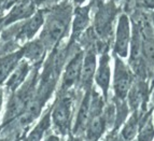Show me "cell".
<instances>
[{
	"mask_svg": "<svg viewBox=\"0 0 154 141\" xmlns=\"http://www.w3.org/2000/svg\"><path fill=\"white\" fill-rule=\"evenodd\" d=\"M71 16V5L65 2L56 5L44 16V23L38 39L48 51L55 48L65 37L69 29Z\"/></svg>",
	"mask_w": 154,
	"mask_h": 141,
	"instance_id": "cell-1",
	"label": "cell"
},
{
	"mask_svg": "<svg viewBox=\"0 0 154 141\" xmlns=\"http://www.w3.org/2000/svg\"><path fill=\"white\" fill-rule=\"evenodd\" d=\"M72 108H73L72 97L66 95V93H62V95L56 98L55 103L52 106V110L50 113L51 125L59 135L64 136L70 130Z\"/></svg>",
	"mask_w": 154,
	"mask_h": 141,
	"instance_id": "cell-2",
	"label": "cell"
},
{
	"mask_svg": "<svg viewBox=\"0 0 154 141\" xmlns=\"http://www.w3.org/2000/svg\"><path fill=\"white\" fill-rule=\"evenodd\" d=\"M44 23V14L42 11H37L32 16L25 20L21 25L18 26L17 30L13 31L11 29V33L9 36L3 35L2 38L5 42L15 41L16 43H26L31 41L38 31L41 29Z\"/></svg>",
	"mask_w": 154,
	"mask_h": 141,
	"instance_id": "cell-3",
	"label": "cell"
},
{
	"mask_svg": "<svg viewBox=\"0 0 154 141\" xmlns=\"http://www.w3.org/2000/svg\"><path fill=\"white\" fill-rule=\"evenodd\" d=\"M116 13V5L113 1H109L107 3L103 2L98 5L97 11L95 13L94 25H95V31L97 36L103 41H106L111 37Z\"/></svg>",
	"mask_w": 154,
	"mask_h": 141,
	"instance_id": "cell-4",
	"label": "cell"
},
{
	"mask_svg": "<svg viewBox=\"0 0 154 141\" xmlns=\"http://www.w3.org/2000/svg\"><path fill=\"white\" fill-rule=\"evenodd\" d=\"M114 60L116 63L113 73V90L116 99L124 100L127 97V94L131 87V72L120 57L116 56Z\"/></svg>",
	"mask_w": 154,
	"mask_h": 141,
	"instance_id": "cell-5",
	"label": "cell"
},
{
	"mask_svg": "<svg viewBox=\"0 0 154 141\" xmlns=\"http://www.w3.org/2000/svg\"><path fill=\"white\" fill-rule=\"evenodd\" d=\"M131 39V28L129 17L126 14L119 16L118 25L116 30V41H114V53L116 56L122 58L127 57L129 53V44Z\"/></svg>",
	"mask_w": 154,
	"mask_h": 141,
	"instance_id": "cell-6",
	"label": "cell"
},
{
	"mask_svg": "<svg viewBox=\"0 0 154 141\" xmlns=\"http://www.w3.org/2000/svg\"><path fill=\"white\" fill-rule=\"evenodd\" d=\"M83 52H78L75 56L70 59L66 65L62 77V85H60V93H67L75 84L80 83L81 77V69L83 63Z\"/></svg>",
	"mask_w": 154,
	"mask_h": 141,
	"instance_id": "cell-7",
	"label": "cell"
},
{
	"mask_svg": "<svg viewBox=\"0 0 154 141\" xmlns=\"http://www.w3.org/2000/svg\"><path fill=\"white\" fill-rule=\"evenodd\" d=\"M94 80L99 87L105 99L108 97L109 87L111 82V69H110V56L107 52H103L98 60L96 71L94 75Z\"/></svg>",
	"mask_w": 154,
	"mask_h": 141,
	"instance_id": "cell-8",
	"label": "cell"
},
{
	"mask_svg": "<svg viewBox=\"0 0 154 141\" xmlns=\"http://www.w3.org/2000/svg\"><path fill=\"white\" fill-rule=\"evenodd\" d=\"M36 12V0H21L3 18V25L9 26L16 22L25 21Z\"/></svg>",
	"mask_w": 154,
	"mask_h": 141,
	"instance_id": "cell-9",
	"label": "cell"
},
{
	"mask_svg": "<svg viewBox=\"0 0 154 141\" xmlns=\"http://www.w3.org/2000/svg\"><path fill=\"white\" fill-rule=\"evenodd\" d=\"M31 67L32 66L24 58L18 63V65L15 67V69L13 70L12 73L10 75V77L5 82V90L10 93V95L13 94L15 90H17L24 84V82L28 78L29 72L31 70Z\"/></svg>",
	"mask_w": 154,
	"mask_h": 141,
	"instance_id": "cell-10",
	"label": "cell"
},
{
	"mask_svg": "<svg viewBox=\"0 0 154 141\" xmlns=\"http://www.w3.org/2000/svg\"><path fill=\"white\" fill-rule=\"evenodd\" d=\"M21 49L23 51V58L26 59L31 66L41 64L48 51L39 39H32L31 41L26 42L23 46H21Z\"/></svg>",
	"mask_w": 154,
	"mask_h": 141,
	"instance_id": "cell-11",
	"label": "cell"
},
{
	"mask_svg": "<svg viewBox=\"0 0 154 141\" xmlns=\"http://www.w3.org/2000/svg\"><path fill=\"white\" fill-rule=\"evenodd\" d=\"M22 59H23V51L21 48L0 56V86L5 84V82L8 80L12 71L15 69V67Z\"/></svg>",
	"mask_w": 154,
	"mask_h": 141,
	"instance_id": "cell-12",
	"label": "cell"
},
{
	"mask_svg": "<svg viewBox=\"0 0 154 141\" xmlns=\"http://www.w3.org/2000/svg\"><path fill=\"white\" fill-rule=\"evenodd\" d=\"M96 52L93 49H88V52L83 55L82 69H81V77H80V83L84 85L85 88L91 86V81L94 78L96 71Z\"/></svg>",
	"mask_w": 154,
	"mask_h": 141,
	"instance_id": "cell-13",
	"label": "cell"
},
{
	"mask_svg": "<svg viewBox=\"0 0 154 141\" xmlns=\"http://www.w3.org/2000/svg\"><path fill=\"white\" fill-rule=\"evenodd\" d=\"M91 5H78L73 11L72 21V38L79 37L90 25Z\"/></svg>",
	"mask_w": 154,
	"mask_h": 141,
	"instance_id": "cell-14",
	"label": "cell"
},
{
	"mask_svg": "<svg viewBox=\"0 0 154 141\" xmlns=\"http://www.w3.org/2000/svg\"><path fill=\"white\" fill-rule=\"evenodd\" d=\"M91 94H92V88L88 87L86 88V93L83 98L81 106H80L79 112H78L77 116V122L75 125V133H82L85 131L86 125L90 120V114H91Z\"/></svg>",
	"mask_w": 154,
	"mask_h": 141,
	"instance_id": "cell-15",
	"label": "cell"
},
{
	"mask_svg": "<svg viewBox=\"0 0 154 141\" xmlns=\"http://www.w3.org/2000/svg\"><path fill=\"white\" fill-rule=\"evenodd\" d=\"M106 127L107 126H106V122L105 118H103V113L96 114V115H92L90 118V120H88L86 128H85L86 138L88 139V141H97L103 133Z\"/></svg>",
	"mask_w": 154,
	"mask_h": 141,
	"instance_id": "cell-16",
	"label": "cell"
},
{
	"mask_svg": "<svg viewBox=\"0 0 154 141\" xmlns=\"http://www.w3.org/2000/svg\"><path fill=\"white\" fill-rule=\"evenodd\" d=\"M137 131H138V118H137L136 114H134L133 116L128 118V121L124 125L121 137L123 138V140L131 141L136 136Z\"/></svg>",
	"mask_w": 154,
	"mask_h": 141,
	"instance_id": "cell-17",
	"label": "cell"
},
{
	"mask_svg": "<svg viewBox=\"0 0 154 141\" xmlns=\"http://www.w3.org/2000/svg\"><path fill=\"white\" fill-rule=\"evenodd\" d=\"M153 137V127H152L151 122H146L141 127L139 131V140L138 141H151Z\"/></svg>",
	"mask_w": 154,
	"mask_h": 141,
	"instance_id": "cell-18",
	"label": "cell"
},
{
	"mask_svg": "<svg viewBox=\"0 0 154 141\" xmlns=\"http://www.w3.org/2000/svg\"><path fill=\"white\" fill-rule=\"evenodd\" d=\"M137 2L146 10H154V0H137Z\"/></svg>",
	"mask_w": 154,
	"mask_h": 141,
	"instance_id": "cell-19",
	"label": "cell"
},
{
	"mask_svg": "<svg viewBox=\"0 0 154 141\" xmlns=\"http://www.w3.org/2000/svg\"><path fill=\"white\" fill-rule=\"evenodd\" d=\"M42 141H62V140H60V138H59L57 135H55V133H49V135H46V136L42 139Z\"/></svg>",
	"mask_w": 154,
	"mask_h": 141,
	"instance_id": "cell-20",
	"label": "cell"
},
{
	"mask_svg": "<svg viewBox=\"0 0 154 141\" xmlns=\"http://www.w3.org/2000/svg\"><path fill=\"white\" fill-rule=\"evenodd\" d=\"M2 103H3V88H0V114L2 110Z\"/></svg>",
	"mask_w": 154,
	"mask_h": 141,
	"instance_id": "cell-21",
	"label": "cell"
},
{
	"mask_svg": "<svg viewBox=\"0 0 154 141\" xmlns=\"http://www.w3.org/2000/svg\"><path fill=\"white\" fill-rule=\"evenodd\" d=\"M107 141H123V140H122V137L119 138V137H116V136H110V137H108Z\"/></svg>",
	"mask_w": 154,
	"mask_h": 141,
	"instance_id": "cell-22",
	"label": "cell"
},
{
	"mask_svg": "<svg viewBox=\"0 0 154 141\" xmlns=\"http://www.w3.org/2000/svg\"><path fill=\"white\" fill-rule=\"evenodd\" d=\"M86 0H75V3L77 5H83V3L85 2Z\"/></svg>",
	"mask_w": 154,
	"mask_h": 141,
	"instance_id": "cell-23",
	"label": "cell"
},
{
	"mask_svg": "<svg viewBox=\"0 0 154 141\" xmlns=\"http://www.w3.org/2000/svg\"><path fill=\"white\" fill-rule=\"evenodd\" d=\"M0 141H5L2 139V137H1V126H0Z\"/></svg>",
	"mask_w": 154,
	"mask_h": 141,
	"instance_id": "cell-24",
	"label": "cell"
},
{
	"mask_svg": "<svg viewBox=\"0 0 154 141\" xmlns=\"http://www.w3.org/2000/svg\"><path fill=\"white\" fill-rule=\"evenodd\" d=\"M72 141H78V140H72Z\"/></svg>",
	"mask_w": 154,
	"mask_h": 141,
	"instance_id": "cell-25",
	"label": "cell"
}]
</instances>
